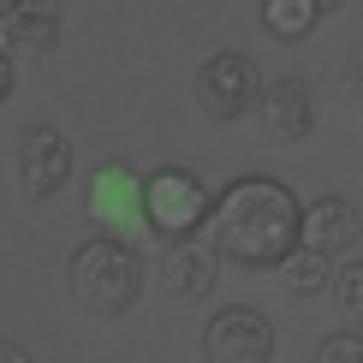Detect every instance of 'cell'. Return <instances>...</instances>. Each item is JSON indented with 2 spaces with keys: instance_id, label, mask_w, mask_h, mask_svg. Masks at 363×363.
Returning a JSON list of instances; mask_svg holds the SVG:
<instances>
[{
  "instance_id": "cell-1",
  "label": "cell",
  "mask_w": 363,
  "mask_h": 363,
  "mask_svg": "<svg viewBox=\"0 0 363 363\" xmlns=\"http://www.w3.org/2000/svg\"><path fill=\"white\" fill-rule=\"evenodd\" d=\"M298 196L280 185L274 173H245L226 191H215V208H208V245L220 250V262L238 268H274L286 250H298Z\"/></svg>"
},
{
  "instance_id": "cell-2",
  "label": "cell",
  "mask_w": 363,
  "mask_h": 363,
  "mask_svg": "<svg viewBox=\"0 0 363 363\" xmlns=\"http://www.w3.org/2000/svg\"><path fill=\"white\" fill-rule=\"evenodd\" d=\"M143 280H149V268H143L138 245L131 238H113V233L84 238L72 250V262H66V286L89 315H125L143 298Z\"/></svg>"
},
{
  "instance_id": "cell-3",
  "label": "cell",
  "mask_w": 363,
  "mask_h": 363,
  "mask_svg": "<svg viewBox=\"0 0 363 363\" xmlns=\"http://www.w3.org/2000/svg\"><path fill=\"white\" fill-rule=\"evenodd\" d=\"M208 208H215V191H208L191 167H155V173H143V226L161 238V245L196 238L208 226Z\"/></svg>"
},
{
  "instance_id": "cell-4",
  "label": "cell",
  "mask_w": 363,
  "mask_h": 363,
  "mask_svg": "<svg viewBox=\"0 0 363 363\" xmlns=\"http://www.w3.org/2000/svg\"><path fill=\"white\" fill-rule=\"evenodd\" d=\"M84 215L96 233H113V238H138L149 233L143 226V173L131 161H101L89 167L84 179Z\"/></svg>"
},
{
  "instance_id": "cell-5",
  "label": "cell",
  "mask_w": 363,
  "mask_h": 363,
  "mask_svg": "<svg viewBox=\"0 0 363 363\" xmlns=\"http://www.w3.org/2000/svg\"><path fill=\"white\" fill-rule=\"evenodd\" d=\"M191 96H196V108L208 119L233 125V119L256 113V101H262V72H256V60H245V54H215V60H203Z\"/></svg>"
},
{
  "instance_id": "cell-6",
  "label": "cell",
  "mask_w": 363,
  "mask_h": 363,
  "mask_svg": "<svg viewBox=\"0 0 363 363\" xmlns=\"http://www.w3.org/2000/svg\"><path fill=\"white\" fill-rule=\"evenodd\" d=\"M208 363H268L274 357V322L256 304H220L203 328Z\"/></svg>"
},
{
  "instance_id": "cell-7",
  "label": "cell",
  "mask_w": 363,
  "mask_h": 363,
  "mask_svg": "<svg viewBox=\"0 0 363 363\" xmlns=\"http://www.w3.org/2000/svg\"><path fill=\"white\" fill-rule=\"evenodd\" d=\"M72 179V143L60 125H30L18 138V191L30 203H48Z\"/></svg>"
},
{
  "instance_id": "cell-8",
  "label": "cell",
  "mask_w": 363,
  "mask_h": 363,
  "mask_svg": "<svg viewBox=\"0 0 363 363\" xmlns=\"http://www.w3.org/2000/svg\"><path fill=\"white\" fill-rule=\"evenodd\" d=\"M0 48L12 60H48L60 48V6L54 0H6L0 6Z\"/></svg>"
},
{
  "instance_id": "cell-9",
  "label": "cell",
  "mask_w": 363,
  "mask_h": 363,
  "mask_svg": "<svg viewBox=\"0 0 363 363\" xmlns=\"http://www.w3.org/2000/svg\"><path fill=\"white\" fill-rule=\"evenodd\" d=\"M256 119L268 125V138L304 143L310 131H315V89H310V78H274V84H262Z\"/></svg>"
},
{
  "instance_id": "cell-10",
  "label": "cell",
  "mask_w": 363,
  "mask_h": 363,
  "mask_svg": "<svg viewBox=\"0 0 363 363\" xmlns=\"http://www.w3.org/2000/svg\"><path fill=\"white\" fill-rule=\"evenodd\" d=\"M363 220L357 208L345 203V196H315V203H304V220H298V245L328 256V262H345V250L357 245Z\"/></svg>"
},
{
  "instance_id": "cell-11",
  "label": "cell",
  "mask_w": 363,
  "mask_h": 363,
  "mask_svg": "<svg viewBox=\"0 0 363 363\" xmlns=\"http://www.w3.org/2000/svg\"><path fill=\"white\" fill-rule=\"evenodd\" d=\"M161 280H167L179 298H215V286H220V250L208 245L203 233L179 238V245H167V256H161Z\"/></svg>"
},
{
  "instance_id": "cell-12",
  "label": "cell",
  "mask_w": 363,
  "mask_h": 363,
  "mask_svg": "<svg viewBox=\"0 0 363 363\" xmlns=\"http://www.w3.org/2000/svg\"><path fill=\"white\" fill-rule=\"evenodd\" d=\"M328 0H256V18L274 42H304L315 24H322Z\"/></svg>"
},
{
  "instance_id": "cell-13",
  "label": "cell",
  "mask_w": 363,
  "mask_h": 363,
  "mask_svg": "<svg viewBox=\"0 0 363 363\" xmlns=\"http://www.w3.org/2000/svg\"><path fill=\"white\" fill-rule=\"evenodd\" d=\"M334 268L340 262H328V256H315V250L298 245V250H286L280 262H274V274H280V286L292 298H322L328 286H334Z\"/></svg>"
},
{
  "instance_id": "cell-14",
  "label": "cell",
  "mask_w": 363,
  "mask_h": 363,
  "mask_svg": "<svg viewBox=\"0 0 363 363\" xmlns=\"http://www.w3.org/2000/svg\"><path fill=\"white\" fill-rule=\"evenodd\" d=\"M328 292H334L328 304L340 310V328H357L363 334V262L357 256H345V262L334 268V286H328Z\"/></svg>"
},
{
  "instance_id": "cell-15",
  "label": "cell",
  "mask_w": 363,
  "mask_h": 363,
  "mask_svg": "<svg viewBox=\"0 0 363 363\" xmlns=\"http://www.w3.org/2000/svg\"><path fill=\"white\" fill-rule=\"evenodd\" d=\"M315 363H363V334L357 328H334V334L315 345Z\"/></svg>"
},
{
  "instance_id": "cell-16",
  "label": "cell",
  "mask_w": 363,
  "mask_h": 363,
  "mask_svg": "<svg viewBox=\"0 0 363 363\" xmlns=\"http://www.w3.org/2000/svg\"><path fill=\"white\" fill-rule=\"evenodd\" d=\"M340 78H345V89H352V96L363 101V48H357L352 60H345V72H340Z\"/></svg>"
},
{
  "instance_id": "cell-17",
  "label": "cell",
  "mask_w": 363,
  "mask_h": 363,
  "mask_svg": "<svg viewBox=\"0 0 363 363\" xmlns=\"http://www.w3.org/2000/svg\"><path fill=\"white\" fill-rule=\"evenodd\" d=\"M12 78H18V72H12V54H6V48H0V101H6V96H12Z\"/></svg>"
},
{
  "instance_id": "cell-18",
  "label": "cell",
  "mask_w": 363,
  "mask_h": 363,
  "mask_svg": "<svg viewBox=\"0 0 363 363\" xmlns=\"http://www.w3.org/2000/svg\"><path fill=\"white\" fill-rule=\"evenodd\" d=\"M0 363H30L24 345H12V340H0Z\"/></svg>"
},
{
  "instance_id": "cell-19",
  "label": "cell",
  "mask_w": 363,
  "mask_h": 363,
  "mask_svg": "<svg viewBox=\"0 0 363 363\" xmlns=\"http://www.w3.org/2000/svg\"><path fill=\"white\" fill-rule=\"evenodd\" d=\"M328 6H334V0H328Z\"/></svg>"
}]
</instances>
